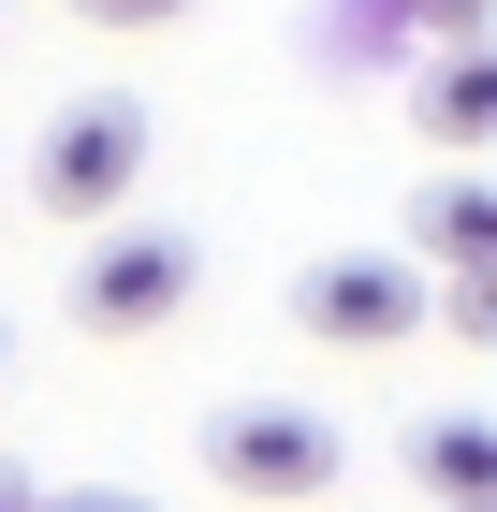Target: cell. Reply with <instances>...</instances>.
<instances>
[{"label":"cell","instance_id":"obj_4","mask_svg":"<svg viewBox=\"0 0 497 512\" xmlns=\"http://www.w3.org/2000/svg\"><path fill=\"white\" fill-rule=\"evenodd\" d=\"M205 469H220V498L293 512V498H322L351 454H337V425H322V410H220V425H205Z\"/></svg>","mask_w":497,"mask_h":512},{"label":"cell","instance_id":"obj_5","mask_svg":"<svg viewBox=\"0 0 497 512\" xmlns=\"http://www.w3.org/2000/svg\"><path fill=\"white\" fill-rule=\"evenodd\" d=\"M410 118H424V147L483 161V147H497V59H483V44H439V74H424Z\"/></svg>","mask_w":497,"mask_h":512},{"label":"cell","instance_id":"obj_8","mask_svg":"<svg viewBox=\"0 0 497 512\" xmlns=\"http://www.w3.org/2000/svg\"><path fill=\"white\" fill-rule=\"evenodd\" d=\"M88 30H176V15H191V0H74Z\"/></svg>","mask_w":497,"mask_h":512},{"label":"cell","instance_id":"obj_6","mask_svg":"<svg viewBox=\"0 0 497 512\" xmlns=\"http://www.w3.org/2000/svg\"><path fill=\"white\" fill-rule=\"evenodd\" d=\"M410 249H424V264H497V176H483V161H454V176L410 205Z\"/></svg>","mask_w":497,"mask_h":512},{"label":"cell","instance_id":"obj_1","mask_svg":"<svg viewBox=\"0 0 497 512\" xmlns=\"http://www.w3.org/2000/svg\"><path fill=\"white\" fill-rule=\"evenodd\" d=\"M191 293H205V249L176 220H88V264H74V322L88 337H161Z\"/></svg>","mask_w":497,"mask_h":512},{"label":"cell","instance_id":"obj_9","mask_svg":"<svg viewBox=\"0 0 497 512\" xmlns=\"http://www.w3.org/2000/svg\"><path fill=\"white\" fill-rule=\"evenodd\" d=\"M395 15H424L439 44H483V0H395Z\"/></svg>","mask_w":497,"mask_h":512},{"label":"cell","instance_id":"obj_3","mask_svg":"<svg viewBox=\"0 0 497 512\" xmlns=\"http://www.w3.org/2000/svg\"><path fill=\"white\" fill-rule=\"evenodd\" d=\"M293 337H322V352L424 337V264L410 249H322V264H293Z\"/></svg>","mask_w":497,"mask_h":512},{"label":"cell","instance_id":"obj_10","mask_svg":"<svg viewBox=\"0 0 497 512\" xmlns=\"http://www.w3.org/2000/svg\"><path fill=\"white\" fill-rule=\"evenodd\" d=\"M44 512H147L132 483H44Z\"/></svg>","mask_w":497,"mask_h":512},{"label":"cell","instance_id":"obj_2","mask_svg":"<svg viewBox=\"0 0 497 512\" xmlns=\"http://www.w3.org/2000/svg\"><path fill=\"white\" fill-rule=\"evenodd\" d=\"M132 191H147V103H132V88L59 103V132L30 147V205L44 220H117Z\"/></svg>","mask_w":497,"mask_h":512},{"label":"cell","instance_id":"obj_7","mask_svg":"<svg viewBox=\"0 0 497 512\" xmlns=\"http://www.w3.org/2000/svg\"><path fill=\"white\" fill-rule=\"evenodd\" d=\"M410 469H424L439 512H497V425H483V410H439V425L410 439Z\"/></svg>","mask_w":497,"mask_h":512},{"label":"cell","instance_id":"obj_11","mask_svg":"<svg viewBox=\"0 0 497 512\" xmlns=\"http://www.w3.org/2000/svg\"><path fill=\"white\" fill-rule=\"evenodd\" d=\"M0 512H44V483H30V469H15V454H0Z\"/></svg>","mask_w":497,"mask_h":512}]
</instances>
